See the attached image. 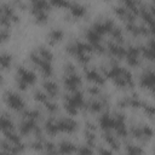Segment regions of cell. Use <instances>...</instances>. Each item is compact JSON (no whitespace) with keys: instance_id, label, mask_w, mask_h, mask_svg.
<instances>
[{"instance_id":"obj_1","label":"cell","mask_w":155,"mask_h":155,"mask_svg":"<svg viewBox=\"0 0 155 155\" xmlns=\"http://www.w3.org/2000/svg\"><path fill=\"white\" fill-rule=\"evenodd\" d=\"M104 75L107 78H110L114 84L119 87H132L133 86V79L128 70L120 68L116 64H113L108 69H103Z\"/></svg>"},{"instance_id":"obj_2","label":"cell","mask_w":155,"mask_h":155,"mask_svg":"<svg viewBox=\"0 0 155 155\" xmlns=\"http://www.w3.org/2000/svg\"><path fill=\"white\" fill-rule=\"evenodd\" d=\"M85 105L82 93L78 90L71 91V94H67L64 99V108L70 115H75L80 108Z\"/></svg>"},{"instance_id":"obj_3","label":"cell","mask_w":155,"mask_h":155,"mask_svg":"<svg viewBox=\"0 0 155 155\" xmlns=\"http://www.w3.org/2000/svg\"><path fill=\"white\" fill-rule=\"evenodd\" d=\"M36 80V75L31 71L25 69L24 67H18L17 71H16V82L18 88L21 90H25L28 86L33 85Z\"/></svg>"},{"instance_id":"obj_4","label":"cell","mask_w":155,"mask_h":155,"mask_svg":"<svg viewBox=\"0 0 155 155\" xmlns=\"http://www.w3.org/2000/svg\"><path fill=\"white\" fill-rule=\"evenodd\" d=\"M86 39H87V42L91 45L92 50L97 51L98 53H103L105 50L101 42V35L97 34L92 28H90L88 30H86Z\"/></svg>"},{"instance_id":"obj_5","label":"cell","mask_w":155,"mask_h":155,"mask_svg":"<svg viewBox=\"0 0 155 155\" xmlns=\"http://www.w3.org/2000/svg\"><path fill=\"white\" fill-rule=\"evenodd\" d=\"M131 133L134 138L140 139V140H148L151 138L153 136V130L145 125H140V126H133L131 128Z\"/></svg>"},{"instance_id":"obj_6","label":"cell","mask_w":155,"mask_h":155,"mask_svg":"<svg viewBox=\"0 0 155 155\" xmlns=\"http://www.w3.org/2000/svg\"><path fill=\"white\" fill-rule=\"evenodd\" d=\"M5 99H6L7 105L11 109H13V110H22L24 108V101H23V98L19 94L15 93V92H8L6 94V97H5Z\"/></svg>"},{"instance_id":"obj_7","label":"cell","mask_w":155,"mask_h":155,"mask_svg":"<svg viewBox=\"0 0 155 155\" xmlns=\"http://www.w3.org/2000/svg\"><path fill=\"white\" fill-rule=\"evenodd\" d=\"M57 126L59 132H67V133H73L78 128V122L70 117H63L57 120Z\"/></svg>"},{"instance_id":"obj_8","label":"cell","mask_w":155,"mask_h":155,"mask_svg":"<svg viewBox=\"0 0 155 155\" xmlns=\"http://www.w3.org/2000/svg\"><path fill=\"white\" fill-rule=\"evenodd\" d=\"M80 85H81V78L76 74V71L65 74V76H64V86H65L67 90L75 91V90L79 88Z\"/></svg>"},{"instance_id":"obj_9","label":"cell","mask_w":155,"mask_h":155,"mask_svg":"<svg viewBox=\"0 0 155 155\" xmlns=\"http://www.w3.org/2000/svg\"><path fill=\"white\" fill-rule=\"evenodd\" d=\"M113 28H114V23H113L111 19L97 21V22L92 25V29H93L97 34H99L101 36H102L103 34H105V33H109V34H110V31H111Z\"/></svg>"},{"instance_id":"obj_10","label":"cell","mask_w":155,"mask_h":155,"mask_svg":"<svg viewBox=\"0 0 155 155\" xmlns=\"http://www.w3.org/2000/svg\"><path fill=\"white\" fill-rule=\"evenodd\" d=\"M105 105H107V99H105L104 97H99V96H98V97L96 96V98L90 99V101L85 104L86 109H87L88 111H91V113H98V111H101Z\"/></svg>"},{"instance_id":"obj_11","label":"cell","mask_w":155,"mask_h":155,"mask_svg":"<svg viewBox=\"0 0 155 155\" xmlns=\"http://www.w3.org/2000/svg\"><path fill=\"white\" fill-rule=\"evenodd\" d=\"M139 54H140V48L137 46H128L126 48V61L130 65L136 67L139 64Z\"/></svg>"},{"instance_id":"obj_12","label":"cell","mask_w":155,"mask_h":155,"mask_svg":"<svg viewBox=\"0 0 155 155\" xmlns=\"http://www.w3.org/2000/svg\"><path fill=\"white\" fill-rule=\"evenodd\" d=\"M114 130L116 131V134H119L120 137H126L127 136V130L125 126V116L121 113H116L114 115Z\"/></svg>"},{"instance_id":"obj_13","label":"cell","mask_w":155,"mask_h":155,"mask_svg":"<svg viewBox=\"0 0 155 155\" xmlns=\"http://www.w3.org/2000/svg\"><path fill=\"white\" fill-rule=\"evenodd\" d=\"M108 52L110 53V56H113L114 58H124L125 54H126V48H124L119 42H113V41H109L108 45Z\"/></svg>"},{"instance_id":"obj_14","label":"cell","mask_w":155,"mask_h":155,"mask_svg":"<svg viewBox=\"0 0 155 155\" xmlns=\"http://www.w3.org/2000/svg\"><path fill=\"white\" fill-rule=\"evenodd\" d=\"M36 121L38 120L23 116V120L19 125V132L22 134H29L30 132H34V130L36 128Z\"/></svg>"},{"instance_id":"obj_15","label":"cell","mask_w":155,"mask_h":155,"mask_svg":"<svg viewBox=\"0 0 155 155\" xmlns=\"http://www.w3.org/2000/svg\"><path fill=\"white\" fill-rule=\"evenodd\" d=\"M114 12L117 17H120L121 19H124L126 23L128 22H134V13L131 12L128 8H126L125 6H115L114 7Z\"/></svg>"},{"instance_id":"obj_16","label":"cell","mask_w":155,"mask_h":155,"mask_svg":"<svg viewBox=\"0 0 155 155\" xmlns=\"http://www.w3.org/2000/svg\"><path fill=\"white\" fill-rule=\"evenodd\" d=\"M140 85L149 90L155 87V71H147L140 78Z\"/></svg>"},{"instance_id":"obj_17","label":"cell","mask_w":155,"mask_h":155,"mask_svg":"<svg viewBox=\"0 0 155 155\" xmlns=\"http://www.w3.org/2000/svg\"><path fill=\"white\" fill-rule=\"evenodd\" d=\"M85 75H86V79L88 81H92L97 85H103L104 84V78L102 74H99L96 69H87L85 71Z\"/></svg>"},{"instance_id":"obj_18","label":"cell","mask_w":155,"mask_h":155,"mask_svg":"<svg viewBox=\"0 0 155 155\" xmlns=\"http://www.w3.org/2000/svg\"><path fill=\"white\" fill-rule=\"evenodd\" d=\"M114 116H110L109 114H103L99 117V126L103 131H110L111 128H114Z\"/></svg>"},{"instance_id":"obj_19","label":"cell","mask_w":155,"mask_h":155,"mask_svg":"<svg viewBox=\"0 0 155 155\" xmlns=\"http://www.w3.org/2000/svg\"><path fill=\"white\" fill-rule=\"evenodd\" d=\"M68 8H69L71 16L75 17V18H81L86 13V8L82 5L78 4V2H70L69 6H68Z\"/></svg>"},{"instance_id":"obj_20","label":"cell","mask_w":155,"mask_h":155,"mask_svg":"<svg viewBox=\"0 0 155 155\" xmlns=\"http://www.w3.org/2000/svg\"><path fill=\"white\" fill-rule=\"evenodd\" d=\"M36 67L40 69L41 74H42L45 78H51V76H52V74H53V69H52L51 62L45 61V59H41Z\"/></svg>"},{"instance_id":"obj_21","label":"cell","mask_w":155,"mask_h":155,"mask_svg":"<svg viewBox=\"0 0 155 155\" xmlns=\"http://www.w3.org/2000/svg\"><path fill=\"white\" fill-rule=\"evenodd\" d=\"M44 90H45V92L48 94V97H52V98H54L57 94H58V86H57V84L56 82H53V81H45L44 82Z\"/></svg>"},{"instance_id":"obj_22","label":"cell","mask_w":155,"mask_h":155,"mask_svg":"<svg viewBox=\"0 0 155 155\" xmlns=\"http://www.w3.org/2000/svg\"><path fill=\"white\" fill-rule=\"evenodd\" d=\"M45 131L50 134V136H56L59 130H58V126H57V120L51 117L48 119L46 122H45Z\"/></svg>"},{"instance_id":"obj_23","label":"cell","mask_w":155,"mask_h":155,"mask_svg":"<svg viewBox=\"0 0 155 155\" xmlns=\"http://www.w3.org/2000/svg\"><path fill=\"white\" fill-rule=\"evenodd\" d=\"M121 1L125 5V7L128 8L131 12H133L134 15L139 13V8H140L139 7V4H140L139 0H121Z\"/></svg>"},{"instance_id":"obj_24","label":"cell","mask_w":155,"mask_h":155,"mask_svg":"<svg viewBox=\"0 0 155 155\" xmlns=\"http://www.w3.org/2000/svg\"><path fill=\"white\" fill-rule=\"evenodd\" d=\"M63 35L64 34L61 29H53V30L50 31V34L47 36V40H48L50 44H56V42H58L63 39Z\"/></svg>"},{"instance_id":"obj_25","label":"cell","mask_w":155,"mask_h":155,"mask_svg":"<svg viewBox=\"0 0 155 155\" xmlns=\"http://www.w3.org/2000/svg\"><path fill=\"white\" fill-rule=\"evenodd\" d=\"M1 130H2L4 133L13 131V122H12L11 119H10L7 115H5V114L1 116Z\"/></svg>"},{"instance_id":"obj_26","label":"cell","mask_w":155,"mask_h":155,"mask_svg":"<svg viewBox=\"0 0 155 155\" xmlns=\"http://www.w3.org/2000/svg\"><path fill=\"white\" fill-rule=\"evenodd\" d=\"M103 138L105 139V142H107L113 149H119V142H117L116 137L113 136V134L110 133V131H104V136H103Z\"/></svg>"},{"instance_id":"obj_27","label":"cell","mask_w":155,"mask_h":155,"mask_svg":"<svg viewBox=\"0 0 155 155\" xmlns=\"http://www.w3.org/2000/svg\"><path fill=\"white\" fill-rule=\"evenodd\" d=\"M31 8H33V12H36V11H47L48 2L46 0H34Z\"/></svg>"},{"instance_id":"obj_28","label":"cell","mask_w":155,"mask_h":155,"mask_svg":"<svg viewBox=\"0 0 155 155\" xmlns=\"http://www.w3.org/2000/svg\"><path fill=\"white\" fill-rule=\"evenodd\" d=\"M58 151L59 153H74L76 151V148L70 143V142H62L58 145Z\"/></svg>"},{"instance_id":"obj_29","label":"cell","mask_w":155,"mask_h":155,"mask_svg":"<svg viewBox=\"0 0 155 155\" xmlns=\"http://www.w3.org/2000/svg\"><path fill=\"white\" fill-rule=\"evenodd\" d=\"M5 136H6V139H7L11 144L22 147V143H21V138H19V136H18V134H16L13 131H11V132H6V133H5Z\"/></svg>"},{"instance_id":"obj_30","label":"cell","mask_w":155,"mask_h":155,"mask_svg":"<svg viewBox=\"0 0 155 155\" xmlns=\"http://www.w3.org/2000/svg\"><path fill=\"white\" fill-rule=\"evenodd\" d=\"M36 51L39 52V54L41 56V58H42V59L48 61V62H51V61H52L53 56H52V52H51L48 48H46V47H44V46H40Z\"/></svg>"},{"instance_id":"obj_31","label":"cell","mask_w":155,"mask_h":155,"mask_svg":"<svg viewBox=\"0 0 155 155\" xmlns=\"http://www.w3.org/2000/svg\"><path fill=\"white\" fill-rule=\"evenodd\" d=\"M110 35H111V38H113L116 42H119V44L122 42L124 36H122V31H121V29H120L119 27H115V25H114V28H113L111 31H110Z\"/></svg>"},{"instance_id":"obj_32","label":"cell","mask_w":155,"mask_h":155,"mask_svg":"<svg viewBox=\"0 0 155 155\" xmlns=\"http://www.w3.org/2000/svg\"><path fill=\"white\" fill-rule=\"evenodd\" d=\"M126 29H127L130 33H132L133 35H140V34H142L140 27L136 25L134 22H128V23H126Z\"/></svg>"},{"instance_id":"obj_33","label":"cell","mask_w":155,"mask_h":155,"mask_svg":"<svg viewBox=\"0 0 155 155\" xmlns=\"http://www.w3.org/2000/svg\"><path fill=\"white\" fill-rule=\"evenodd\" d=\"M11 61H12L11 54L2 53V56H1V67H2V69H7L10 67V64H11Z\"/></svg>"},{"instance_id":"obj_34","label":"cell","mask_w":155,"mask_h":155,"mask_svg":"<svg viewBox=\"0 0 155 155\" xmlns=\"http://www.w3.org/2000/svg\"><path fill=\"white\" fill-rule=\"evenodd\" d=\"M34 98L38 101V102H41V103H46L47 99H48V94L46 92H42V91H36L34 93Z\"/></svg>"},{"instance_id":"obj_35","label":"cell","mask_w":155,"mask_h":155,"mask_svg":"<svg viewBox=\"0 0 155 155\" xmlns=\"http://www.w3.org/2000/svg\"><path fill=\"white\" fill-rule=\"evenodd\" d=\"M85 138H86L87 145H88V147H92V145L94 144V140H96V137H94V131H90V130H86V134H85Z\"/></svg>"},{"instance_id":"obj_36","label":"cell","mask_w":155,"mask_h":155,"mask_svg":"<svg viewBox=\"0 0 155 155\" xmlns=\"http://www.w3.org/2000/svg\"><path fill=\"white\" fill-rule=\"evenodd\" d=\"M33 13H34V16H35V18L39 23L46 22V19H47V12L46 11H36V12H33Z\"/></svg>"},{"instance_id":"obj_37","label":"cell","mask_w":155,"mask_h":155,"mask_svg":"<svg viewBox=\"0 0 155 155\" xmlns=\"http://www.w3.org/2000/svg\"><path fill=\"white\" fill-rule=\"evenodd\" d=\"M144 109V113L149 116V117H154L155 116V107L151 104H143L142 105Z\"/></svg>"},{"instance_id":"obj_38","label":"cell","mask_w":155,"mask_h":155,"mask_svg":"<svg viewBox=\"0 0 155 155\" xmlns=\"http://www.w3.org/2000/svg\"><path fill=\"white\" fill-rule=\"evenodd\" d=\"M50 2L54 6H58V7H68L70 4L67 0H50Z\"/></svg>"},{"instance_id":"obj_39","label":"cell","mask_w":155,"mask_h":155,"mask_svg":"<svg viewBox=\"0 0 155 155\" xmlns=\"http://www.w3.org/2000/svg\"><path fill=\"white\" fill-rule=\"evenodd\" d=\"M45 105H46V109L48 110V113H56L57 109H58V107H57V104H56L54 102L47 101V102L45 103Z\"/></svg>"},{"instance_id":"obj_40","label":"cell","mask_w":155,"mask_h":155,"mask_svg":"<svg viewBox=\"0 0 155 155\" xmlns=\"http://www.w3.org/2000/svg\"><path fill=\"white\" fill-rule=\"evenodd\" d=\"M126 151L130 153V154H140L142 153V149L136 147V145H127L126 147Z\"/></svg>"},{"instance_id":"obj_41","label":"cell","mask_w":155,"mask_h":155,"mask_svg":"<svg viewBox=\"0 0 155 155\" xmlns=\"http://www.w3.org/2000/svg\"><path fill=\"white\" fill-rule=\"evenodd\" d=\"M64 71H65V74L74 73V71H75V67H74L71 63H67V64L64 65Z\"/></svg>"},{"instance_id":"obj_42","label":"cell","mask_w":155,"mask_h":155,"mask_svg":"<svg viewBox=\"0 0 155 155\" xmlns=\"http://www.w3.org/2000/svg\"><path fill=\"white\" fill-rule=\"evenodd\" d=\"M76 151L80 153V154H91L92 153V149H90L88 147H82V148L76 149Z\"/></svg>"},{"instance_id":"obj_43","label":"cell","mask_w":155,"mask_h":155,"mask_svg":"<svg viewBox=\"0 0 155 155\" xmlns=\"http://www.w3.org/2000/svg\"><path fill=\"white\" fill-rule=\"evenodd\" d=\"M88 92H90L91 94H93V96H99V94H101V91H99V88H98L97 86L90 87V88H88Z\"/></svg>"},{"instance_id":"obj_44","label":"cell","mask_w":155,"mask_h":155,"mask_svg":"<svg viewBox=\"0 0 155 155\" xmlns=\"http://www.w3.org/2000/svg\"><path fill=\"white\" fill-rule=\"evenodd\" d=\"M45 150L48 151V153H56L54 145H53L52 143H46V144H45Z\"/></svg>"},{"instance_id":"obj_45","label":"cell","mask_w":155,"mask_h":155,"mask_svg":"<svg viewBox=\"0 0 155 155\" xmlns=\"http://www.w3.org/2000/svg\"><path fill=\"white\" fill-rule=\"evenodd\" d=\"M8 36H10V33L7 31V28H4L2 27V30H1V39H2V41H5Z\"/></svg>"},{"instance_id":"obj_46","label":"cell","mask_w":155,"mask_h":155,"mask_svg":"<svg viewBox=\"0 0 155 155\" xmlns=\"http://www.w3.org/2000/svg\"><path fill=\"white\" fill-rule=\"evenodd\" d=\"M99 153H102V154H109L110 151H109V150H105V149H101Z\"/></svg>"},{"instance_id":"obj_47","label":"cell","mask_w":155,"mask_h":155,"mask_svg":"<svg viewBox=\"0 0 155 155\" xmlns=\"http://www.w3.org/2000/svg\"><path fill=\"white\" fill-rule=\"evenodd\" d=\"M153 1H154V2H155V0H153Z\"/></svg>"}]
</instances>
